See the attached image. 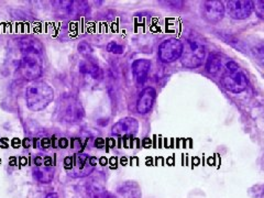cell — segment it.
<instances>
[{"label": "cell", "instance_id": "7c38bea8", "mask_svg": "<svg viewBox=\"0 0 264 198\" xmlns=\"http://www.w3.org/2000/svg\"><path fill=\"white\" fill-rule=\"evenodd\" d=\"M18 47L23 55L27 54L41 55L44 50L42 42L40 41L39 39L32 37V35H27V37H22L21 39H19Z\"/></svg>", "mask_w": 264, "mask_h": 198}, {"label": "cell", "instance_id": "ba28073f", "mask_svg": "<svg viewBox=\"0 0 264 198\" xmlns=\"http://www.w3.org/2000/svg\"><path fill=\"white\" fill-rule=\"evenodd\" d=\"M229 16L236 20H245L251 16L253 11V1L250 0H230L227 2Z\"/></svg>", "mask_w": 264, "mask_h": 198}, {"label": "cell", "instance_id": "9a60e30c", "mask_svg": "<svg viewBox=\"0 0 264 198\" xmlns=\"http://www.w3.org/2000/svg\"><path fill=\"white\" fill-rule=\"evenodd\" d=\"M78 67H79V72L80 73L85 74V75L93 76L94 78H97L98 76H99V73H100L98 64L95 63L93 60H89V59L83 60L82 62L79 63Z\"/></svg>", "mask_w": 264, "mask_h": 198}, {"label": "cell", "instance_id": "7a4b0ae2", "mask_svg": "<svg viewBox=\"0 0 264 198\" xmlns=\"http://www.w3.org/2000/svg\"><path fill=\"white\" fill-rule=\"evenodd\" d=\"M57 113L59 118L66 124L79 123L85 116L83 105L73 96H66L60 99Z\"/></svg>", "mask_w": 264, "mask_h": 198}, {"label": "cell", "instance_id": "ffe728a7", "mask_svg": "<svg viewBox=\"0 0 264 198\" xmlns=\"http://www.w3.org/2000/svg\"><path fill=\"white\" fill-rule=\"evenodd\" d=\"M253 9L256 10V13L259 18L264 19V0H257L253 2Z\"/></svg>", "mask_w": 264, "mask_h": 198}, {"label": "cell", "instance_id": "d6986e66", "mask_svg": "<svg viewBox=\"0 0 264 198\" xmlns=\"http://www.w3.org/2000/svg\"><path fill=\"white\" fill-rule=\"evenodd\" d=\"M78 52L84 55V57H89V55L93 53V48L87 42H80L77 47Z\"/></svg>", "mask_w": 264, "mask_h": 198}, {"label": "cell", "instance_id": "52a82bcc", "mask_svg": "<svg viewBox=\"0 0 264 198\" xmlns=\"http://www.w3.org/2000/svg\"><path fill=\"white\" fill-rule=\"evenodd\" d=\"M184 44L176 38L167 39L159 47V59L162 63H172L180 59Z\"/></svg>", "mask_w": 264, "mask_h": 198}, {"label": "cell", "instance_id": "e0dca14e", "mask_svg": "<svg viewBox=\"0 0 264 198\" xmlns=\"http://www.w3.org/2000/svg\"><path fill=\"white\" fill-rule=\"evenodd\" d=\"M34 165L35 166H47V167H52V159L50 156H43V155H38L35 156L34 159Z\"/></svg>", "mask_w": 264, "mask_h": 198}, {"label": "cell", "instance_id": "8992f818", "mask_svg": "<svg viewBox=\"0 0 264 198\" xmlns=\"http://www.w3.org/2000/svg\"><path fill=\"white\" fill-rule=\"evenodd\" d=\"M72 157V164L69 167V175L74 177H84L89 175L97 165V159L85 153H77Z\"/></svg>", "mask_w": 264, "mask_h": 198}, {"label": "cell", "instance_id": "7402d4cb", "mask_svg": "<svg viewBox=\"0 0 264 198\" xmlns=\"http://www.w3.org/2000/svg\"><path fill=\"white\" fill-rule=\"evenodd\" d=\"M45 198H58V194L57 193H51V194L45 196Z\"/></svg>", "mask_w": 264, "mask_h": 198}, {"label": "cell", "instance_id": "ac0fdd59", "mask_svg": "<svg viewBox=\"0 0 264 198\" xmlns=\"http://www.w3.org/2000/svg\"><path fill=\"white\" fill-rule=\"evenodd\" d=\"M107 51L109 53H114V54H123L125 52L123 45L119 44L118 42H116V41L109 42L107 44Z\"/></svg>", "mask_w": 264, "mask_h": 198}, {"label": "cell", "instance_id": "4fadbf2b", "mask_svg": "<svg viewBox=\"0 0 264 198\" xmlns=\"http://www.w3.org/2000/svg\"><path fill=\"white\" fill-rule=\"evenodd\" d=\"M150 68H151V62L149 60L146 59L135 60L131 66V70L132 74H133L135 82L138 84H143L146 78H148Z\"/></svg>", "mask_w": 264, "mask_h": 198}, {"label": "cell", "instance_id": "9c48e42d", "mask_svg": "<svg viewBox=\"0 0 264 198\" xmlns=\"http://www.w3.org/2000/svg\"><path fill=\"white\" fill-rule=\"evenodd\" d=\"M225 14V6L219 0H207L202 3V16L210 23L221 21Z\"/></svg>", "mask_w": 264, "mask_h": 198}, {"label": "cell", "instance_id": "44dd1931", "mask_svg": "<svg viewBox=\"0 0 264 198\" xmlns=\"http://www.w3.org/2000/svg\"><path fill=\"white\" fill-rule=\"evenodd\" d=\"M68 145V141L67 140H66L65 138H62V139H61L60 140V146H61V148H63V149H65L66 148V146H67Z\"/></svg>", "mask_w": 264, "mask_h": 198}, {"label": "cell", "instance_id": "3957f363", "mask_svg": "<svg viewBox=\"0 0 264 198\" xmlns=\"http://www.w3.org/2000/svg\"><path fill=\"white\" fill-rule=\"evenodd\" d=\"M221 84L227 90L235 94H240L247 89L248 80L239 65L235 62H229L226 65V72L221 77Z\"/></svg>", "mask_w": 264, "mask_h": 198}, {"label": "cell", "instance_id": "5bb4252c", "mask_svg": "<svg viewBox=\"0 0 264 198\" xmlns=\"http://www.w3.org/2000/svg\"><path fill=\"white\" fill-rule=\"evenodd\" d=\"M54 177V172L52 167L47 166H35L33 170V179L42 184L51 183Z\"/></svg>", "mask_w": 264, "mask_h": 198}, {"label": "cell", "instance_id": "8fae6325", "mask_svg": "<svg viewBox=\"0 0 264 198\" xmlns=\"http://www.w3.org/2000/svg\"><path fill=\"white\" fill-rule=\"evenodd\" d=\"M156 98V90L153 87H146L140 93L136 101V111L141 115L148 114L153 107Z\"/></svg>", "mask_w": 264, "mask_h": 198}, {"label": "cell", "instance_id": "5b68a950", "mask_svg": "<svg viewBox=\"0 0 264 198\" xmlns=\"http://www.w3.org/2000/svg\"><path fill=\"white\" fill-rule=\"evenodd\" d=\"M205 59V47L204 44L195 40L187 41L183 48L181 57L182 64L187 68H197L202 64Z\"/></svg>", "mask_w": 264, "mask_h": 198}, {"label": "cell", "instance_id": "277c9868", "mask_svg": "<svg viewBox=\"0 0 264 198\" xmlns=\"http://www.w3.org/2000/svg\"><path fill=\"white\" fill-rule=\"evenodd\" d=\"M19 74L25 80L35 82L39 77H41L43 73V63L40 55L27 54L23 55L19 63Z\"/></svg>", "mask_w": 264, "mask_h": 198}, {"label": "cell", "instance_id": "2e32d148", "mask_svg": "<svg viewBox=\"0 0 264 198\" xmlns=\"http://www.w3.org/2000/svg\"><path fill=\"white\" fill-rule=\"evenodd\" d=\"M221 68V59L216 54H211L208 58L206 62V70L207 73L215 75L219 72Z\"/></svg>", "mask_w": 264, "mask_h": 198}, {"label": "cell", "instance_id": "6da1fadb", "mask_svg": "<svg viewBox=\"0 0 264 198\" xmlns=\"http://www.w3.org/2000/svg\"><path fill=\"white\" fill-rule=\"evenodd\" d=\"M53 99V88L42 80L32 82L25 90V103H27L28 108L32 111L44 110L52 103Z\"/></svg>", "mask_w": 264, "mask_h": 198}, {"label": "cell", "instance_id": "30bf717a", "mask_svg": "<svg viewBox=\"0 0 264 198\" xmlns=\"http://www.w3.org/2000/svg\"><path fill=\"white\" fill-rule=\"evenodd\" d=\"M139 130V121L132 117H126L116 123L111 128V133L116 136L134 135Z\"/></svg>", "mask_w": 264, "mask_h": 198}]
</instances>
